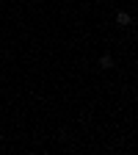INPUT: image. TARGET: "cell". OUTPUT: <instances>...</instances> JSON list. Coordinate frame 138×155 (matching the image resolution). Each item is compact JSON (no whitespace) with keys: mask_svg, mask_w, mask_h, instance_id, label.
<instances>
[{"mask_svg":"<svg viewBox=\"0 0 138 155\" xmlns=\"http://www.w3.org/2000/svg\"><path fill=\"white\" fill-rule=\"evenodd\" d=\"M116 22H119V25H130V14L119 11V14H116Z\"/></svg>","mask_w":138,"mask_h":155,"instance_id":"cell-1","label":"cell"},{"mask_svg":"<svg viewBox=\"0 0 138 155\" xmlns=\"http://www.w3.org/2000/svg\"><path fill=\"white\" fill-rule=\"evenodd\" d=\"M100 67L111 69V67H113V58H111V55H102V58H100Z\"/></svg>","mask_w":138,"mask_h":155,"instance_id":"cell-2","label":"cell"}]
</instances>
